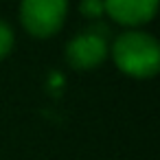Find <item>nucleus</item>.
<instances>
[{"label": "nucleus", "mask_w": 160, "mask_h": 160, "mask_svg": "<svg viewBox=\"0 0 160 160\" xmlns=\"http://www.w3.org/2000/svg\"><path fill=\"white\" fill-rule=\"evenodd\" d=\"M112 57L118 70L129 77L147 79L160 68V44L153 35L142 31H127L116 38L112 46Z\"/></svg>", "instance_id": "1"}, {"label": "nucleus", "mask_w": 160, "mask_h": 160, "mask_svg": "<svg viewBox=\"0 0 160 160\" xmlns=\"http://www.w3.org/2000/svg\"><path fill=\"white\" fill-rule=\"evenodd\" d=\"M68 13V5L64 0H27L20 5V20L24 29L40 40L55 35Z\"/></svg>", "instance_id": "2"}, {"label": "nucleus", "mask_w": 160, "mask_h": 160, "mask_svg": "<svg viewBox=\"0 0 160 160\" xmlns=\"http://www.w3.org/2000/svg\"><path fill=\"white\" fill-rule=\"evenodd\" d=\"M108 57V42L97 33H81L66 44V62L77 70L97 68Z\"/></svg>", "instance_id": "3"}, {"label": "nucleus", "mask_w": 160, "mask_h": 160, "mask_svg": "<svg viewBox=\"0 0 160 160\" xmlns=\"http://www.w3.org/2000/svg\"><path fill=\"white\" fill-rule=\"evenodd\" d=\"M158 11L156 0H110L103 2V13H108L114 22L125 27L147 24Z\"/></svg>", "instance_id": "4"}, {"label": "nucleus", "mask_w": 160, "mask_h": 160, "mask_svg": "<svg viewBox=\"0 0 160 160\" xmlns=\"http://www.w3.org/2000/svg\"><path fill=\"white\" fill-rule=\"evenodd\" d=\"M13 48V31L7 22L0 20V59H5Z\"/></svg>", "instance_id": "5"}, {"label": "nucleus", "mask_w": 160, "mask_h": 160, "mask_svg": "<svg viewBox=\"0 0 160 160\" xmlns=\"http://www.w3.org/2000/svg\"><path fill=\"white\" fill-rule=\"evenodd\" d=\"M79 9H81V13H86V16L99 18V16L103 13V2H94V0H90V2H83Z\"/></svg>", "instance_id": "6"}]
</instances>
